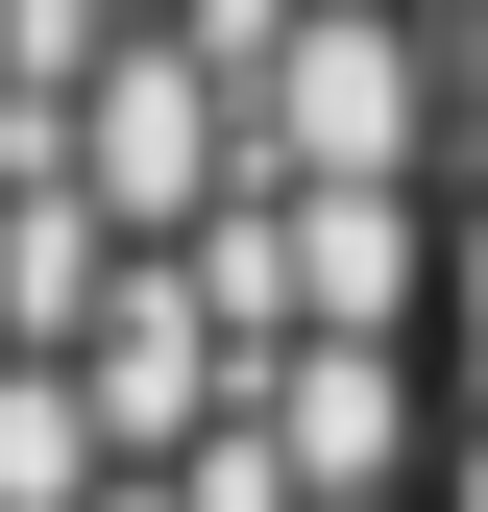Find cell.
<instances>
[{"mask_svg":"<svg viewBox=\"0 0 488 512\" xmlns=\"http://www.w3.org/2000/svg\"><path fill=\"white\" fill-rule=\"evenodd\" d=\"M269 25H318V0H269Z\"/></svg>","mask_w":488,"mask_h":512,"instance_id":"6","label":"cell"},{"mask_svg":"<svg viewBox=\"0 0 488 512\" xmlns=\"http://www.w3.org/2000/svg\"><path fill=\"white\" fill-rule=\"evenodd\" d=\"M415 196H269V342H415Z\"/></svg>","mask_w":488,"mask_h":512,"instance_id":"4","label":"cell"},{"mask_svg":"<svg viewBox=\"0 0 488 512\" xmlns=\"http://www.w3.org/2000/svg\"><path fill=\"white\" fill-rule=\"evenodd\" d=\"M415 317H440V342L488 366V244H464V269H415Z\"/></svg>","mask_w":488,"mask_h":512,"instance_id":"5","label":"cell"},{"mask_svg":"<svg viewBox=\"0 0 488 512\" xmlns=\"http://www.w3.org/2000/svg\"><path fill=\"white\" fill-rule=\"evenodd\" d=\"M269 196H391L415 147H440V49L391 25V0H318V25L244 49V122H220Z\"/></svg>","mask_w":488,"mask_h":512,"instance_id":"1","label":"cell"},{"mask_svg":"<svg viewBox=\"0 0 488 512\" xmlns=\"http://www.w3.org/2000/svg\"><path fill=\"white\" fill-rule=\"evenodd\" d=\"M464 512H488V488H464Z\"/></svg>","mask_w":488,"mask_h":512,"instance_id":"7","label":"cell"},{"mask_svg":"<svg viewBox=\"0 0 488 512\" xmlns=\"http://www.w3.org/2000/svg\"><path fill=\"white\" fill-rule=\"evenodd\" d=\"M49 171H74V220H122V244H196L220 220V74H196V49H122V74L74 98V122H49Z\"/></svg>","mask_w":488,"mask_h":512,"instance_id":"2","label":"cell"},{"mask_svg":"<svg viewBox=\"0 0 488 512\" xmlns=\"http://www.w3.org/2000/svg\"><path fill=\"white\" fill-rule=\"evenodd\" d=\"M244 439H269L293 512H391L415 488V342H269L244 366Z\"/></svg>","mask_w":488,"mask_h":512,"instance_id":"3","label":"cell"}]
</instances>
